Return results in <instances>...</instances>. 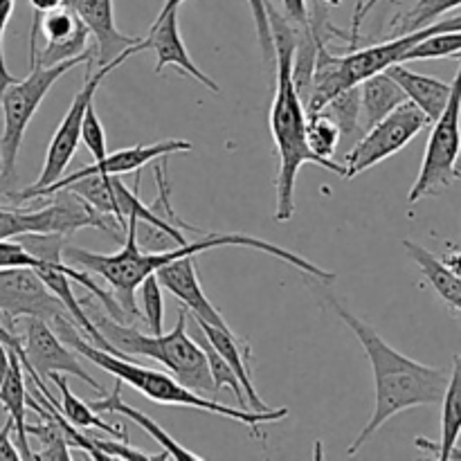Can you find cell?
<instances>
[{
  "label": "cell",
  "mask_w": 461,
  "mask_h": 461,
  "mask_svg": "<svg viewBox=\"0 0 461 461\" xmlns=\"http://www.w3.org/2000/svg\"><path fill=\"white\" fill-rule=\"evenodd\" d=\"M446 264H448V268L453 270L455 275H459L461 277V252H455V255H450V257H446Z\"/></svg>",
  "instance_id": "60d3db41"
},
{
  "label": "cell",
  "mask_w": 461,
  "mask_h": 461,
  "mask_svg": "<svg viewBox=\"0 0 461 461\" xmlns=\"http://www.w3.org/2000/svg\"><path fill=\"white\" fill-rule=\"evenodd\" d=\"M183 3H185V0H165V5H162V9H160V14H158V16H167V14H171V12H178V7Z\"/></svg>",
  "instance_id": "b9f144b4"
},
{
  "label": "cell",
  "mask_w": 461,
  "mask_h": 461,
  "mask_svg": "<svg viewBox=\"0 0 461 461\" xmlns=\"http://www.w3.org/2000/svg\"><path fill=\"white\" fill-rule=\"evenodd\" d=\"M320 113H327L333 122H336L338 131H340V144H345V149L349 151L356 144L360 131V93L358 86L345 90V93L338 95L336 99L327 104Z\"/></svg>",
  "instance_id": "484cf974"
},
{
  "label": "cell",
  "mask_w": 461,
  "mask_h": 461,
  "mask_svg": "<svg viewBox=\"0 0 461 461\" xmlns=\"http://www.w3.org/2000/svg\"><path fill=\"white\" fill-rule=\"evenodd\" d=\"M381 0H365L358 9H356L354 25H351V48H356L358 43V27L363 23V18L367 16L374 9V5H378ZM394 3H401V0H394ZM461 7V0H412L408 9H401L394 18H392L390 27L392 34H410V32H417L421 27L432 25V23L439 21L444 14L453 12V9Z\"/></svg>",
  "instance_id": "2e32d148"
},
{
  "label": "cell",
  "mask_w": 461,
  "mask_h": 461,
  "mask_svg": "<svg viewBox=\"0 0 461 461\" xmlns=\"http://www.w3.org/2000/svg\"><path fill=\"white\" fill-rule=\"evenodd\" d=\"M461 437V354L455 356L453 372L448 376L444 399H441V437L439 441H430L426 437H417L414 444L419 450L435 455L437 459L448 461L450 450L457 446Z\"/></svg>",
  "instance_id": "ac0fdd59"
},
{
  "label": "cell",
  "mask_w": 461,
  "mask_h": 461,
  "mask_svg": "<svg viewBox=\"0 0 461 461\" xmlns=\"http://www.w3.org/2000/svg\"><path fill=\"white\" fill-rule=\"evenodd\" d=\"M66 3L95 39V63L99 66L115 61L131 45L140 43V39L126 36L117 30L113 0H66Z\"/></svg>",
  "instance_id": "9a60e30c"
},
{
  "label": "cell",
  "mask_w": 461,
  "mask_h": 461,
  "mask_svg": "<svg viewBox=\"0 0 461 461\" xmlns=\"http://www.w3.org/2000/svg\"><path fill=\"white\" fill-rule=\"evenodd\" d=\"M52 329L72 351H79V354L86 356L90 363L102 367L104 372L115 376L117 381L131 385L135 392L144 394L149 401H153V403L176 405V408H192L207 414H219V417L232 419V421H239L243 423V426L250 428L252 435H255L257 439H264V432H261L259 428L261 423H275L288 417L286 408H270L266 410V412H255V410L230 408V405L219 403V401L205 399L203 394H196L194 390L185 387L183 383H180L178 378L171 376V374L142 367V365L133 363L131 358H122V356L108 354V351L99 349L97 345H93V342L81 333V329L77 327L72 320H61V322L54 324Z\"/></svg>",
  "instance_id": "277c9868"
},
{
  "label": "cell",
  "mask_w": 461,
  "mask_h": 461,
  "mask_svg": "<svg viewBox=\"0 0 461 461\" xmlns=\"http://www.w3.org/2000/svg\"><path fill=\"white\" fill-rule=\"evenodd\" d=\"M461 54V30L439 32V34L428 36L419 45H414L410 52L403 54L401 63L408 61H426V59H446L459 57Z\"/></svg>",
  "instance_id": "f1b7e54d"
},
{
  "label": "cell",
  "mask_w": 461,
  "mask_h": 461,
  "mask_svg": "<svg viewBox=\"0 0 461 461\" xmlns=\"http://www.w3.org/2000/svg\"><path fill=\"white\" fill-rule=\"evenodd\" d=\"M90 408L95 410V412H106V414H120V417H126L129 421L138 423L140 428H142L144 432H147L149 437H151L153 441H158V444L162 446V450H165L167 455H169V459H178V461H203L201 455H196L194 450L185 448V446H180L178 441L174 439V437L169 435V432L162 430L160 426H158L156 421H153L149 414L140 412V410L131 408V405H126L124 401H122V381H117L115 378V385H113V392L111 394H104L99 401H88Z\"/></svg>",
  "instance_id": "e0dca14e"
},
{
  "label": "cell",
  "mask_w": 461,
  "mask_h": 461,
  "mask_svg": "<svg viewBox=\"0 0 461 461\" xmlns=\"http://www.w3.org/2000/svg\"><path fill=\"white\" fill-rule=\"evenodd\" d=\"M403 248L408 250V255L412 257L414 264L421 268V273L426 275V279L430 282V286L435 288L437 295H439L441 300L450 306V309L459 311L461 313V277L459 275H455L444 259H439L437 255H432L430 250H426V248L419 246V243L408 241V239H405Z\"/></svg>",
  "instance_id": "603a6c76"
},
{
  "label": "cell",
  "mask_w": 461,
  "mask_h": 461,
  "mask_svg": "<svg viewBox=\"0 0 461 461\" xmlns=\"http://www.w3.org/2000/svg\"><path fill=\"white\" fill-rule=\"evenodd\" d=\"M459 70L453 79V90L444 113L432 122L421 169L410 189V205L428 196H437L461 178V54Z\"/></svg>",
  "instance_id": "ba28073f"
},
{
  "label": "cell",
  "mask_w": 461,
  "mask_h": 461,
  "mask_svg": "<svg viewBox=\"0 0 461 461\" xmlns=\"http://www.w3.org/2000/svg\"><path fill=\"white\" fill-rule=\"evenodd\" d=\"M284 16L295 27L309 25V5L306 0H282Z\"/></svg>",
  "instance_id": "8d00e7d4"
},
{
  "label": "cell",
  "mask_w": 461,
  "mask_h": 461,
  "mask_svg": "<svg viewBox=\"0 0 461 461\" xmlns=\"http://www.w3.org/2000/svg\"><path fill=\"white\" fill-rule=\"evenodd\" d=\"M198 327V324H196ZM194 340L201 345L203 354H205L207 358V367H210V374H212V383H214V394L216 392H221L223 387H230V392L234 394V399H237V408H248V399H246V392H243L241 383H239L237 374L232 372V367L228 365V360L223 358V356L219 354V351L214 349V345H212L210 340H207V336L203 333V329L198 327L196 333H194Z\"/></svg>",
  "instance_id": "4316f807"
},
{
  "label": "cell",
  "mask_w": 461,
  "mask_h": 461,
  "mask_svg": "<svg viewBox=\"0 0 461 461\" xmlns=\"http://www.w3.org/2000/svg\"><path fill=\"white\" fill-rule=\"evenodd\" d=\"M133 54H138V43L131 45V48L126 50L124 54H120L115 61L106 63V66H99L97 72H93L95 61L86 63V81L84 86H81L79 93L75 95V99H72L70 108H68L66 117L61 120L59 129L54 131L52 142H50L48 153H45V162L43 169H41L39 174V180H36L34 185H30V187L21 189V192L7 194V198L23 203V198H25L27 194L48 187V185L57 183V180H61L63 176L68 174V167H70L72 158H75L77 153V147H79L81 142V122H84L86 108H88V104L95 99V93H97V88L102 86V81L106 79L117 66H122L126 59L133 57Z\"/></svg>",
  "instance_id": "9c48e42d"
},
{
  "label": "cell",
  "mask_w": 461,
  "mask_h": 461,
  "mask_svg": "<svg viewBox=\"0 0 461 461\" xmlns=\"http://www.w3.org/2000/svg\"><path fill=\"white\" fill-rule=\"evenodd\" d=\"M453 459L461 461V448H457V446H453V450H450V455H448V461H453Z\"/></svg>",
  "instance_id": "7bdbcfd3"
},
{
  "label": "cell",
  "mask_w": 461,
  "mask_h": 461,
  "mask_svg": "<svg viewBox=\"0 0 461 461\" xmlns=\"http://www.w3.org/2000/svg\"><path fill=\"white\" fill-rule=\"evenodd\" d=\"M0 340L5 342V345L9 347V351H14V354L18 356V360L23 363V369L27 367V360H25V351H23V342H21V336L14 331H9L7 327H5L3 322H0Z\"/></svg>",
  "instance_id": "f35d334b"
},
{
  "label": "cell",
  "mask_w": 461,
  "mask_h": 461,
  "mask_svg": "<svg viewBox=\"0 0 461 461\" xmlns=\"http://www.w3.org/2000/svg\"><path fill=\"white\" fill-rule=\"evenodd\" d=\"M385 72L401 86V88H403L405 97H408L414 106H419L426 113L430 124L444 113L446 104H448L450 99L453 84L437 79V77H428L421 75V72L410 70L403 63H394V66L387 68Z\"/></svg>",
  "instance_id": "ffe728a7"
},
{
  "label": "cell",
  "mask_w": 461,
  "mask_h": 461,
  "mask_svg": "<svg viewBox=\"0 0 461 461\" xmlns=\"http://www.w3.org/2000/svg\"><path fill=\"white\" fill-rule=\"evenodd\" d=\"M135 221L138 219L126 221V237L124 243H122V250L113 252V255L86 252L81 248L70 246L63 248L66 264L102 277L113 288V297H115L117 304L122 306V311L129 318L138 315V297H135V293H138L140 284L149 275H153L160 266L169 264V261L180 259V257H196L201 252L216 250V248H252V250L277 257V259L286 261L293 268L302 270V273L311 275L315 279H322V282H333L336 279V273L318 268L315 264L306 261L304 257L295 255V252L286 250V248H279L277 243L261 241V239L250 237V234H201V239H196V241H187L183 246L169 248V250L147 252L138 246V239H135Z\"/></svg>",
  "instance_id": "6da1fadb"
},
{
  "label": "cell",
  "mask_w": 461,
  "mask_h": 461,
  "mask_svg": "<svg viewBox=\"0 0 461 461\" xmlns=\"http://www.w3.org/2000/svg\"><path fill=\"white\" fill-rule=\"evenodd\" d=\"M21 453H18L16 444H14V421L5 419L3 428H0V461H18Z\"/></svg>",
  "instance_id": "d590c367"
},
{
  "label": "cell",
  "mask_w": 461,
  "mask_h": 461,
  "mask_svg": "<svg viewBox=\"0 0 461 461\" xmlns=\"http://www.w3.org/2000/svg\"><path fill=\"white\" fill-rule=\"evenodd\" d=\"M140 300H142L144 320H147L151 333H162V322H165V300H162V284L158 282L156 273L149 275L140 284Z\"/></svg>",
  "instance_id": "4dcf8cb0"
},
{
  "label": "cell",
  "mask_w": 461,
  "mask_h": 461,
  "mask_svg": "<svg viewBox=\"0 0 461 461\" xmlns=\"http://www.w3.org/2000/svg\"><path fill=\"white\" fill-rule=\"evenodd\" d=\"M32 9H34V23H32V34H30V43H36V36H39V23H41V16L48 12H52V9L61 7L63 0H30Z\"/></svg>",
  "instance_id": "74e56055"
},
{
  "label": "cell",
  "mask_w": 461,
  "mask_h": 461,
  "mask_svg": "<svg viewBox=\"0 0 461 461\" xmlns=\"http://www.w3.org/2000/svg\"><path fill=\"white\" fill-rule=\"evenodd\" d=\"M9 358H12V351H9V347L0 340V381H3L5 374H7Z\"/></svg>",
  "instance_id": "ab89813d"
},
{
  "label": "cell",
  "mask_w": 461,
  "mask_h": 461,
  "mask_svg": "<svg viewBox=\"0 0 461 461\" xmlns=\"http://www.w3.org/2000/svg\"><path fill=\"white\" fill-rule=\"evenodd\" d=\"M144 50H153L156 52V75H160L167 66H174L176 70H180L183 75L192 77L194 81L205 86L212 93H221L219 84H216L212 77H207L201 68L194 63V59L189 57L187 48L183 43V36H180L178 27V12H171L167 16H158L153 21L151 30L144 39H140L138 52Z\"/></svg>",
  "instance_id": "4fadbf2b"
},
{
  "label": "cell",
  "mask_w": 461,
  "mask_h": 461,
  "mask_svg": "<svg viewBox=\"0 0 461 461\" xmlns=\"http://www.w3.org/2000/svg\"><path fill=\"white\" fill-rule=\"evenodd\" d=\"M14 266L36 268L39 259L30 255L16 239H0V268H14Z\"/></svg>",
  "instance_id": "836d02e7"
},
{
  "label": "cell",
  "mask_w": 461,
  "mask_h": 461,
  "mask_svg": "<svg viewBox=\"0 0 461 461\" xmlns=\"http://www.w3.org/2000/svg\"><path fill=\"white\" fill-rule=\"evenodd\" d=\"M306 144L322 160H333L340 147V131L327 113L306 115Z\"/></svg>",
  "instance_id": "83f0119b"
},
{
  "label": "cell",
  "mask_w": 461,
  "mask_h": 461,
  "mask_svg": "<svg viewBox=\"0 0 461 461\" xmlns=\"http://www.w3.org/2000/svg\"><path fill=\"white\" fill-rule=\"evenodd\" d=\"M81 21L77 18V14L72 12L70 5L63 0L61 7L52 9V12L43 14L39 23V32H43L45 41L48 43H59V41H66L79 30Z\"/></svg>",
  "instance_id": "f546056e"
},
{
  "label": "cell",
  "mask_w": 461,
  "mask_h": 461,
  "mask_svg": "<svg viewBox=\"0 0 461 461\" xmlns=\"http://www.w3.org/2000/svg\"><path fill=\"white\" fill-rule=\"evenodd\" d=\"M360 93V129H372L376 122L390 115L396 106L408 102L403 88L387 72H376L358 84Z\"/></svg>",
  "instance_id": "7402d4cb"
},
{
  "label": "cell",
  "mask_w": 461,
  "mask_h": 461,
  "mask_svg": "<svg viewBox=\"0 0 461 461\" xmlns=\"http://www.w3.org/2000/svg\"><path fill=\"white\" fill-rule=\"evenodd\" d=\"M248 7L252 12V21H255L257 39H259L261 54L264 61L275 66V43L273 32H270V18H268V0H248Z\"/></svg>",
  "instance_id": "d6a6232c"
},
{
  "label": "cell",
  "mask_w": 461,
  "mask_h": 461,
  "mask_svg": "<svg viewBox=\"0 0 461 461\" xmlns=\"http://www.w3.org/2000/svg\"><path fill=\"white\" fill-rule=\"evenodd\" d=\"M81 142L86 144L90 153H93L95 162L106 158V131H104L102 122H99L97 111H95V104L90 102L86 108L84 122H81Z\"/></svg>",
  "instance_id": "1f68e13d"
},
{
  "label": "cell",
  "mask_w": 461,
  "mask_h": 461,
  "mask_svg": "<svg viewBox=\"0 0 461 461\" xmlns=\"http://www.w3.org/2000/svg\"><path fill=\"white\" fill-rule=\"evenodd\" d=\"M88 61H95V45H90L79 57L66 59L54 66H43L34 57H30V75L25 79H16L5 88L3 97H0V194L16 178V160L23 138H25L27 126L39 111L45 95L66 72Z\"/></svg>",
  "instance_id": "8992f818"
},
{
  "label": "cell",
  "mask_w": 461,
  "mask_h": 461,
  "mask_svg": "<svg viewBox=\"0 0 461 461\" xmlns=\"http://www.w3.org/2000/svg\"><path fill=\"white\" fill-rule=\"evenodd\" d=\"M23 318H39L54 327L61 320H72V315L34 268H0V322L16 333V322Z\"/></svg>",
  "instance_id": "7c38bea8"
},
{
  "label": "cell",
  "mask_w": 461,
  "mask_h": 461,
  "mask_svg": "<svg viewBox=\"0 0 461 461\" xmlns=\"http://www.w3.org/2000/svg\"><path fill=\"white\" fill-rule=\"evenodd\" d=\"M48 381L57 385L59 394H61L59 410H61V414L72 423V426L95 428V430L106 432V435H111V437H117V439L129 441V432H126L124 428H115V426H111V423H106L102 417H99V412H95V410L90 408L88 401H81L79 396L72 394L70 387H68L66 374H52Z\"/></svg>",
  "instance_id": "cb8c5ba5"
},
{
  "label": "cell",
  "mask_w": 461,
  "mask_h": 461,
  "mask_svg": "<svg viewBox=\"0 0 461 461\" xmlns=\"http://www.w3.org/2000/svg\"><path fill=\"white\" fill-rule=\"evenodd\" d=\"M338 318L351 329L358 342L363 345L365 356L372 365L374 376V412L354 444L347 448V455H356L392 417L405 412L410 408H423V405H437L444 399L446 385H448V374L439 367H430L419 360L408 358L394 347L387 345L374 327L351 313L349 309L340 304L333 295H327Z\"/></svg>",
  "instance_id": "7a4b0ae2"
},
{
  "label": "cell",
  "mask_w": 461,
  "mask_h": 461,
  "mask_svg": "<svg viewBox=\"0 0 461 461\" xmlns=\"http://www.w3.org/2000/svg\"><path fill=\"white\" fill-rule=\"evenodd\" d=\"M156 277L162 284V288H167L171 295H176V300L183 302V306L194 315V320H201V322L212 324V327L230 331L221 311L207 300L205 291L198 282L194 257H180V259L160 266L156 270Z\"/></svg>",
  "instance_id": "5bb4252c"
},
{
  "label": "cell",
  "mask_w": 461,
  "mask_h": 461,
  "mask_svg": "<svg viewBox=\"0 0 461 461\" xmlns=\"http://www.w3.org/2000/svg\"><path fill=\"white\" fill-rule=\"evenodd\" d=\"M52 201L41 205L39 210L25 207L0 205V239H16L21 234H72L81 228H95L108 234L115 241L124 243L126 223L113 214H104L97 207L90 205L86 198L72 189H59L50 194Z\"/></svg>",
  "instance_id": "52a82bcc"
},
{
  "label": "cell",
  "mask_w": 461,
  "mask_h": 461,
  "mask_svg": "<svg viewBox=\"0 0 461 461\" xmlns=\"http://www.w3.org/2000/svg\"><path fill=\"white\" fill-rule=\"evenodd\" d=\"M81 304H84L86 313L93 320L97 331L102 333L104 351L131 360L135 356L156 360L171 376L178 378L185 387L194 390L196 394H214V383H212L205 354H203L201 345L187 333V309H180L178 322L169 333H151V336H147V333H140L138 329L111 318L106 311L90 304L88 300L81 302Z\"/></svg>",
  "instance_id": "5b68a950"
},
{
  "label": "cell",
  "mask_w": 461,
  "mask_h": 461,
  "mask_svg": "<svg viewBox=\"0 0 461 461\" xmlns=\"http://www.w3.org/2000/svg\"><path fill=\"white\" fill-rule=\"evenodd\" d=\"M322 3L331 5V7H338V5H340V3H342V0H322Z\"/></svg>",
  "instance_id": "ee69618b"
},
{
  "label": "cell",
  "mask_w": 461,
  "mask_h": 461,
  "mask_svg": "<svg viewBox=\"0 0 461 461\" xmlns=\"http://www.w3.org/2000/svg\"><path fill=\"white\" fill-rule=\"evenodd\" d=\"M23 363L18 360V356L12 351V358H9V369L5 374V378L0 381V403L7 410V417L14 421V441H16V448L21 453V459H34V453L30 448V437H27V387H25V376H23Z\"/></svg>",
  "instance_id": "44dd1931"
},
{
  "label": "cell",
  "mask_w": 461,
  "mask_h": 461,
  "mask_svg": "<svg viewBox=\"0 0 461 461\" xmlns=\"http://www.w3.org/2000/svg\"><path fill=\"white\" fill-rule=\"evenodd\" d=\"M12 12H14V0H0V97H3L5 88L16 81V77L9 72L7 63H5V30H7V23L9 18H12Z\"/></svg>",
  "instance_id": "e575fe53"
},
{
  "label": "cell",
  "mask_w": 461,
  "mask_h": 461,
  "mask_svg": "<svg viewBox=\"0 0 461 461\" xmlns=\"http://www.w3.org/2000/svg\"><path fill=\"white\" fill-rule=\"evenodd\" d=\"M430 120L426 113L412 102H403L396 106L390 115L383 117L381 122L367 129L363 138L347 151L345 156V178H354V176L363 174V171L372 169L374 165H381L383 160L399 153L401 149L408 147Z\"/></svg>",
  "instance_id": "30bf717a"
},
{
  "label": "cell",
  "mask_w": 461,
  "mask_h": 461,
  "mask_svg": "<svg viewBox=\"0 0 461 461\" xmlns=\"http://www.w3.org/2000/svg\"><path fill=\"white\" fill-rule=\"evenodd\" d=\"M27 408H32L41 419H43L41 426H27V437H36V439L41 441V450L34 453V459L70 461V444H68L66 435H63V430L59 428V423L52 419V414L48 412V408L32 394H27Z\"/></svg>",
  "instance_id": "d4e9b609"
},
{
  "label": "cell",
  "mask_w": 461,
  "mask_h": 461,
  "mask_svg": "<svg viewBox=\"0 0 461 461\" xmlns=\"http://www.w3.org/2000/svg\"><path fill=\"white\" fill-rule=\"evenodd\" d=\"M23 327H25V331H23L21 342L27 360L25 372L30 374L34 387L45 396V399H50L52 403L59 405V401L54 399L52 392L45 385V381H48L52 374H66V376L79 378V381L88 383L95 392L102 394V385H99L97 378L90 376V374L86 372V367L77 360V356L72 354L70 347L57 336V331H54L45 320L23 318Z\"/></svg>",
  "instance_id": "8fae6325"
},
{
  "label": "cell",
  "mask_w": 461,
  "mask_h": 461,
  "mask_svg": "<svg viewBox=\"0 0 461 461\" xmlns=\"http://www.w3.org/2000/svg\"><path fill=\"white\" fill-rule=\"evenodd\" d=\"M194 322L203 329V333L207 336V340L214 345V349L219 351L225 360H228V365L232 367V372L237 374L239 383H241L243 392H246L248 405H250L255 412H266V410H270V405H266L264 401H261V396L257 394L255 385H252L250 363H248V360H250V345H248L246 340H241V338H239L232 329H230V331H225V329H216V327H212V324L201 322V320H194Z\"/></svg>",
  "instance_id": "d6986e66"
},
{
  "label": "cell",
  "mask_w": 461,
  "mask_h": 461,
  "mask_svg": "<svg viewBox=\"0 0 461 461\" xmlns=\"http://www.w3.org/2000/svg\"><path fill=\"white\" fill-rule=\"evenodd\" d=\"M268 18L275 43V70H277V88L270 106V131L279 156L275 219L286 223L295 214V183L302 167L320 165L322 169L345 176V165L336 160H322L306 144V108L293 81L297 27L286 16H282L270 0Z\"/></svg>",
  "instance_id": "3957f363"
}]
</instances>
